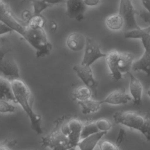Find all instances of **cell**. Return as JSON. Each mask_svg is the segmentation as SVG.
Wrapping results in <instances>:
<instances>
[{
  "instance_id": "cb8c5ba5",
  "label": "cell",
  "mask_w": 150,
  "mask_h": 150,
  "mask_svg": "<svg viewBox=\"0 0 150 150\" xmlns=\"http://www.w3.org/2000/svg\"><path fill=\"white\" fill-rule=\"evenodd\" d=\"M100 131L97 128L96 121L83 123L80 139L83 138L91 134Z\"/></svg>"
},
{
  "instance_id": "2e32d148",
  "label": "cell",
  "mask_w": 150,
  "mask_h": 150,
  "mask_svg": "<svg viewBox=\"0 0 150 150\" xmlns=\"http://www.w3.org/2000/svg\"><path fill=\"white\" fill-rule=\"evenodd\" d=\"M86 41V38L83 34L79 32H73L67 36L66 45L70 50L79 52L84 48Z\"/></svg>"
},
{
  "instance_id": "ac0fdd59",
  "label": "cell",
  "mask_w": 150,
  "mask_h": 150,
  "mask_svg": "<svg viewBox=\"0 0 150 150\" xmlns=\"http://www.w3.org/2000/svg\"><path fill=\"white\" fill-rule=\"evenodd\" d=\"M133 56L127 52H119L117 57V68L122 74L128 73L131 69L133 63Z\"/></svg>"
},
{
  "instance_id": "8992f818",
  "label": "cell",
  "mask_w": 150,
  "mask_h": 150,
  "mask_svg": "<svg viewBox=\"0 0 150 150\" xmlns=\"http://www.w3.org/2000/svg\"><path fill=\"white\" fill-rule=\"evenodd\" d=\"M107 53L102 52L98 43L91 38H87L83 57L80 63L82 65L91 66L97 60L105 57Z\"/></svg>"
},
{
  "instance_id": "3957f363",
  "label": "cell",
  "mask_w": 150,
  "mask_h": 150,
  "mask_svg": "<svg viewBox=\"0 0 150 150\" xmlns=\"http://www.w3.org/2000/svg\"><path fill=\"white\" fill-rule=\"evenodd\" d=\"M63 117L58 118L53 130L48 135L42 138L41 145L43 147H49L54 150L69 149L68 137L62 132L60 124Z\"/></svg>"
},
{
  "instance_id": "4316f807",
  "label": "cell",
  "mask_w": 150,
  "mask_h": 150,
  "mask_svg": "<svg viewBox=\"0 0 150 150\" xmlns=\"http://www.w3.org/2000/svg\"><path fill=\"white\" fill-rule=\"evenodd\" d=\"M12 50V44L10 40L5 38L0 40V62L6 54Z\"/></svg>"
},
{
  "instance_id": "8fae6325",
  "label": "cell",
  "mask_w": 150,
  "mask_h": 150,
  "mask_svg": "<svg viewBox=\"0 0 150 150\" xmlns=\"http://www.w3.org/2000/svg\"><path fill=\"white\" fill-rule=\"evenodd\" d=\"M66 14L71 19L80 21L84 19L86 5L83 0H66Z\"/></svg>"
},
{
  "instance_id": "f1b7e54d",
  "label": "cell",
  "mask_w": 150,
  "mask_h": 150,
  "mask_svg": "<svg viewBox=\"0 0 150 150\" xmlns=\"http://www.w3.org/2000/svg\"><path fill=\"white\" fill-rule=\"evenodd\" d=\"M96 125L97 126V128L100 131H109L111 127V123L110 121L105 118H100L96 121Z\"/></svg>"
},
{
  "instance_id": "ba28073f",
  "label": "cell",
  "mask_w": 150,
  "mask_h": 150,
  "mask_svg": "<svg viewBox=\"0 0 150 150\" xmlns=\"http://www.w3.org/2000/svg\"><path fill=\"white\" fill-rule=\"evenodd\" d=\"M118 13L124 19L125 28L131 30L140 28L135 19V11L131 0H120Z\"/></svg>"
},
{
  "instance_id": "d6a6232c",
  "label": "cell",
  "mask_w": 150,
  "mask_h": 150,
  "mask_svg": "<svg viewBox=\"0 0 150 150\" xmlns=\"http://www.w3.org/2000/svg\"><path fill=\"white\" fill-rule=\"evenodd\" d=\"M141 39L145 50L150 55V33L145 35L141 38Z\"/></svg>"
},
{
  "instance_id": "603a6c76",
  "label": "cell",
  "mask_w": 150,
  "mask_h": 150,
  "mask_svg": "<svg viewBox=\"0 0 150 150\" xmlns=\"http://www.w3.org/2000/svg\"><path fill=\"white\" fill-rule=\"evenodd\" d=\"M150 33V25L145 28H139L137 29H131L127 31L124 37L125 39H141V38L146 34Z\"/></svg>"
},
{
  "instance_id": "52a82bcc",
  "label": "cell",
  "mask_w": 150,
  "mask_h": 150,
  "mask_svg": "<svg viewBox=\"0 0 150 150\" xmlns=\"http://www.w3.org/2000/svg\"><path fill=\"white\" fill-rule=\"evenodd\" d=\"M73 70L77 76L80 78L85 86L88 87L92 90L94 97H97V86L98 81L94 77L93 71L90 66L80 64L74 65Z\"/></svg>"
},
{
  "instance_id": "1f68e13d",
  "label": "cell",
  "mask_w": 150,
  "mask_h": 150,
  "mask_svg": "<svg viewBox=\"0 0 150 150\" xmlns=\"http://www.w3.org/2000/svg\"><path fill=\"white\" fill-rule=\"evenodd\" d=\"M16 140L5 139L0 141V150H8L12 149L16 145Z\"/></svg>"
},
{
  "instance_id": "8d00e7d4",
  "label": "cell",
  "mask_w": 150,
  "mask_h": 150,
  "mask_svg": "<svg viewBox=\"0 0 150 150\" xmlns=\"http://www.w3.org/2000/svg\"><path fill=\"white\" fill-rule=\"evenodd\" d=\"M101 0H83L86 6H94L98 5Z\"/></svg>"
},
{
  "instance_id": "9c48e42d",
  "label": "cell",
  "mask_w": 150,
  "mask_h": 150,
  "mask_svg": "<svg viewBox=\"0 0 150 150\" xmlns=\"http://www.w3.org/2000/svg\"><path fill=\"white\" fill-rule=\"evenodd\" d=\"M0 21L9 26L13 31L17 32L22 38L23 37L28 25H24L12 13L10 8L0 9Z\"/></svg>"
},
{
  "instance_id": "f546056e",
  "label": "cell",
  "mask_w": 150,
  "mask_h": 150,
  "mask_svg": "<svg viewBox=\"0 0 150 150\" xmlns=\"http://www.w3.org/2000/svg\"><path fill=\"white\" fill-rule=\"evenodd\" d=\"M9 102L6 100H0V112H13L15 111V107Z\"/></svg>"
},
{
  "instance_id": "9a60e30c",
  "label": "cell",
  "mask_w": 150,
  "mask_h": 150,
  "mask_svg": "<svg viewBox=\"0 0 150 150\" xmlns=\"http://www.w3.org/2000/svg\"><path fill=\"white\" fill-rule=\"evenodd\" d=\"M107 134V131H98L91 134L83 138L80 139L77 146L81 150L94 149L101 138Z\"/></svg>"
},
{
  "instance_id": "4dcf8cb0",
  "label": "cell",
  "mask_w": 150,
  "mask_h": 150,
  "mask_svg": "<svg viewBox=\"0 0 150 150\" xmlns=\"http://www.w3.org/2000/svg\"><path fill=\"white\" fill-rule=\"evenodd\" d=\"M99 148L101 150H118L120 147L118 146L115 143L107 141L104 140L100 142Z\"/></svg>"
},
{
  "instance_id": "74e56055",
  "label": "cell",
  "mask_w": 150,
  "mask_h": 150,
  "mask_svg": "<svg viewBox=\"0 0 150 150\" xmlns=\"http://www.w3.org/2000/svg\"><path fill=\"white\" fill-rule=\"evenodd\" d=\"M141 2L147 12L150 13V0H141Z\"/></svg>"
},
{
  "instance_id": "836d02e7",
  "label": "cell",
  "mask_w": 150,
  "mask_h": 150,
  "mask_svg": "<svg viewBox=\"0 0 150 150\" xmlns=\"http://www.w3.org/2000/svg\"><path fill=\"white\" fill-rule=\"evenodd\" d=\"M125 136V131L123 129H121V128L120 129L119 132H118V136L116 139L115 143L118 146H119L120 145V144L122 143V142L124 141Z\"/></svg>"
},
{
  "instance_id": "e575fe53",
  "label": "cell",
  "mask_w": 150,
  "mask_h": 150,
  "mask_svg": "<svg viewBox=\"0 0 150 150\" xmlns=\"http://www.w3.org/2000/svg\"><path fill=\"white\" fill-rule=\"evenodd\" d=\"M13 30L6 25L0 21V35H4L8 33H11Z\"/></svg>"
},
{
  "instance_id": "5b68a950",
  "label": "cell",
  "mask_w": 150,
  "mask_h": 150,
  "mask_svg": "<svg viewBox=\"0 0 150 150\" xmlns=\"http://www.w3.org/2000/svg\"><path fill=\"white\" fill-rule=\"evenodd\" d=\"M114 121L139 131L144 121V116L134 111H117L113 115Z\"/></svg>"
},
{
  "instance_id": "f35d334b",
  "label": "cell",
  "mask_w": 150,
  "mask_h": 150,
  "mask_svg": "<svg viewBox=\"0 0 150 150\" xmlns=\"http://www.w3.org/2000/svg\"><path fill=\"white\" fill-rule=\"evenodd\" d=\"M50 28L51 31H52V32H54L56 30L57 28V23H56L54 21H52L51 23H50Z\"/></svg>"
},
{
  "instance_id": "e0dca14e",
  "label": "cell",
  "mask_w": 150,
  "mask_h": 150,
  "mask_svg": "<svg viewBox=\"0 0 150 150\" xmlns=\"http://www.w3.org/2000/svg\"><path fill=\"white\" fill-rule=\"evenodd\" d=\"M0 100L17 103L14 96L11 80L0 75Z\"/></svg>"
},
{
  "instance_id": "5bb4252c",
  "label": "cell",
  "mask_w": 150,
  "mask_h": 150,
  "mask_svg": "<svg viewBox=\"0 0 150 150\" xmlns=\"http://www.w3.org/2000/svg\"><path fill=\"white\" fill-rule=\"evenodd\" d=\"M119 51L114 50L106 54L105 57L106 63L110 71V76L112 79L118 81L122 79V74L117 68V57Z\"/></svg>"
},
{
  "instance_id": "d590c367",
  "label": "cell",
  "mask_w": 150,
  "mask_h": 150,
  "mask_svg": "<svg viewBox=\"0 0 150 150\" xmlns=\"http://www.w3.org/2000/svg\"><path fill=\"white\" fill-rule=\"evenodd\" d=\"M29 0H22V2H25V1H28ZM43 2H45L47 4H49L52 5V6L54 5H58V4H65L66 0H40Z\"/></svg>"
},
{
  "instance_id": "30bf717a",
  "label": "cell",
  "mask_w": 150,
  "mask_h": 150,
  "mask_svg": "<svg viewBox=\"0 0 150 150\" xmlns=\"http://www.w3.org/2000/svg\"><path fill=\"white\" fill-rule=\"evenodd\" d=\"M0 72L10 80L21 78L18 65L9 53L6 54L0 62Z\"/></svg>"
},
{
  "instance_id": "ffe728a7",
  "label": "cell",
  "mask_w": 150,
  "mask_h": 150,
  "mask_svg": "<svg viewBox=\"0 0 150 150\" xmlns=\"http://www.w3.org/2000/svg\"><path fill=\"white\" fill-rule=\"evenodd\" d=\"M102 104L101 100L96 101L90 98L83 101H78V104L81 108V112L85 115L98 111L100 109Z\"/></svg>"
},
{
  "instance_id": "7c38bea8",
  "label": "cell",
  "mask_w": 150,
  "mask_h": 150,
  "mask_svg": "<svg viewBox=\"0 0 150 150\" xmlns=\"http://www.w3.org/2000/svg\"><path fill=\"white\" fill-rule=\"evenodd\" d=\"M127 73L129 76V92L132 98H133L134 104L141 105L143 91L142 84L131 72L128 71Z\"/></svg>"
},
{
  "instance_id": "7402d4cb",
  "label": "cell",
  "mask_w": 150,
  "mask_h": 150,
  "mask_svg": "<svg viewBox=\"0 0 150 150\" xmlns=\"http://www.w3.org/2000/svg\"><path fill=\"white\" fill-rule=\"evenodd\" d=\"M92 95V90L86 86H80L75 88L72 92V96L74 99L78 101H83L89 99Z\"/></svg>"
},
{
  "instance_id": "d6986e66",
  "label": "cell",
  "mask_w": 150,
  "mask_h": 150,
  "mask_svg": "<svg viewBox=\"0 0 150 150\" xmlns=\"http://www.w3.org/2000/svg\"><path fill=\"white\" fill-rule=\"evenodd\" d=\"M132 69L134 71H142L148 76H150V55L145 50L142 56L137 61L132 63Z\"/></svg>"
},
{
  "instance_id": "7a4b0ae2",
  "label": "cell",
  "mask_w": 150,
  "mask_h": 150,
  "mask_svg": "<svg viewBox=\"0 0 150 150\" xmlns=\"http://www.w3.org/2000/svg\"><path fill=\"white\" fill-rule=\"evenodd\" d=\"M23 38L36 50L37 58L45 57L50 53L52 45L49 41L43 28H32L28 26Z\"/></svg>"
},
{
  "instance_id": "44dd1931",
  "label": "cell",
  "mask_w": 150,
  "mask_h": 150,
  "mask_svg": "<svg viewBox=\"0 0 150 150\" xmlns=\"http://www.w3.org/2000/svg\"><path fill=\"white\" fill-rule=\"evenodd\" d=\"M105 23L108 29L112 30H118L122 28L124 21L122 16L118 13L108 16L105 19Z\"/></svg>"
},
{
  "instance_id": "4fadbf2b",
  "label": "cell",
  "mask_w": 150,
  "mask_h": 150,
  "mask_svg": "<svg viewBox=\"0 0 150 150\" xmlns=\"http://www.w3.org/2000/svg\"><path fill=\"white\" fill-rule=\"evenodd\" d=\"M132 100L131 95L126 93L124 89H117L110 93L103 100V103L111 105H120L126 104Z\"/></svg>"
},
{
  "instance_id": "277c9868",
  "label": "cell",
  "mask_w": 150,
  "mask_h": 150,
  "mask_svg": "<svg viewBox=\"0 0 150 150\" xmlns=\"http://www.w3.org/2000/svg\"><path fill=\"white\" fill-rule=\"evenodd\" d=\"M64 120L65 118L63 117L60 124V128L68 137L69 149H73L77 146L80 140L83 122L76 118H71L67 121H65Z\"/></svg>"
},
{
  "instance_id": "d4e9b609",
  "label": "cell",
  "mask_w": 150,
  "mask_h": 150,
  "mask_svg": "<svg viewBox=\"0 0 150 150\" xmlns=\"http://www.w3.org/2000/svg\"><path fill=\"white\" fill-rule=\"evenodd\" d=\"M45 23L46 19L41 14L33 15L28 21V26L32 28H44Z\"/></svg>"
},
{
  "instance_id": "484cf974",
  "label": "cell",
  "mask_w": 150,
  "mask_h": 150,
  "mask_svg": "<svg viewBox=\"0 0 150 150\" xmlns=\"http://www.w3.org/2000/svg\"><path fill=\"white\" fill-rule=\"evenodd\" d=\"M28 2L32 3L33 8V15H39L47 8L52 6V5L40 0H29Z\"/></svg>"
},
{
  "instance_id": "83f0119b",
  "label": "cell",
  "mask_w": 150,
  "mask_h": 150,
  "mask_svg": "<svg viewBox=\"0 0 150 150\" xmlns=\"http://www.w3.org/2000/svg\"><path fill=\"white\" fill-rule=\"evenodd\" d=\"M144 117V121L139 131L148 141H150V112H146Z\"/></svg>"
},
{
  "instance_id": "6da1fadb",
  "label": "cell",
  "mask_w": 150,
  "mask_h": 150,
  "mask_svg": "<svg viewBox=\"0 0 150 150\" xmlns=\"http://www.w3.org/2000/svg\"><path fill=\"white\" fill-rule=\"evenodd\" d=\"M11 82L16 102L20 104L28 116L32 129L38 134H43L42 117L33 110V97L29 87L21 78L11 80Z\"/></svg>"
},
{
  "instance_id": "ab89813d",
  "label": "cell",
  "mask_w": 150,
  "mask_h": 150,
  "mask_svg": "<svg viewBox=\"0 0 150 150\" xmlns=\"http://www.w3.org/2000/svg\"><path fill=\"white\" fill-rule=\"evenodd\" d=\"M147 94L148 95V96L150 97V88L148 89V90L147 91Z\"/></svg>"
}]
</instances>
